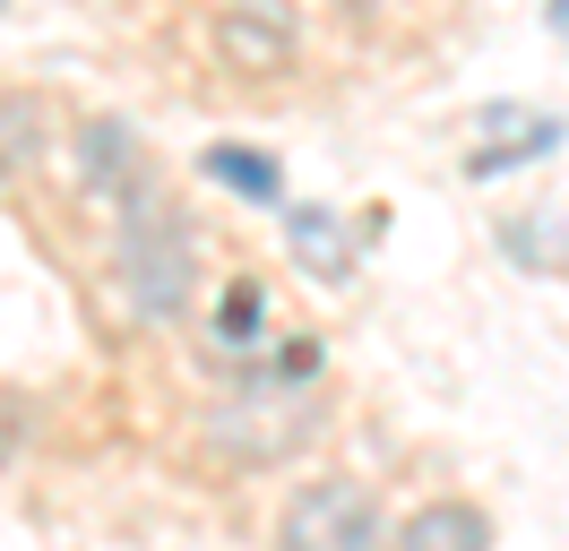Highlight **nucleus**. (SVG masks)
Instances as JSON below:
<instances>
[{
    "mask_svg": "<svg viewBox=\"0 0 569 551\" xmlns=\"http://www.w3.org/2000/svg\"><path fill=\"white\" fill-rule=\"evenodd\" d=\"M199 172H208L216 190L250 199V207H277V199H284V172L268 164V156H250V147H208V156H199Z\"/></svg>",
    "mask_w": 569,
    "mask_h": 551,
    "instance_id": "nucleus-7",
    "label": "nucleus"
},
{
    "mask_svg": "<svg viewBox=\"0 0 569 551\" xmlns=\"http://www.w3.org/2000/svg\"><path fill=\"white\" fill-rule=\"evenodd\" d=\"M561 121H527V138H509V147H475V156H466V172H475V181H500V172H518V164H535V156H552V147H561Z\"/></svg>",
    "mask_w": 569,
    "mask_h": 551,
    "instance_id": "nucleus-8",
    "label": "nucleus"
},
{
    "mask_svg": "<svg viewBox=\"0 0 569 551\" xmlns=\"http://www.w3.org/2000/svg\"><path fill=\"white\" fill-rule=\"evenodd\" d=\"M389 551H492V517L475 500H423V509L397 517Z\"/></svg>",
    "mask_w": 569,
    "mask_h": 551,
    "instance_id": "nucleus-5",
    "label": "nucleus"
},
{
    "mask_svg": "<svg viewBox=\"0 0 569 551\" xmlns=\"http://www.w3.org/2000/svg\"><path fill=\"white\" fill-rule=\"evenodd\" d=\"M277 216H284V241H293V259L320 276V284L355 276V233H346L328 207H277Z\"/></svg>",
    "mask_w": 569,
    "mask_h": 551,
    "instance_id": "nucleus-6",
    "label": "nucleus"
},
{
    "mask_svg": "<svg viewBox=\"0 0 569 551\" xmlns=\"http://www.w3.org/2000/svg\"><path fill=\"white\" fill-rule=\"evenodd\" d=\"M208 43L233 78H284L302 61V18H293V0H216Z\"/></svg>",
    "mask_w": 569,
    "mask_h": 551,
    "instance_id": "nucleus-4",
    "label": "nucleus"
},
{
    "mask_svg": "<svg viewBox=\"0 0 569 551\" xmlns=\"http://www.w3.org/2000/svg\"><path fill=\"white\" fill-rule=\"evenodd\" d=\"M543 18H552V34H569V0H552V9H543Z\"/></svg>",
    "mask_w": 569,
    "mask_h": 551,
    "instance_id": "nucleus-9",
    "label": "nucleus"
},
{
    "mask_svg": "<svg viewBox=\"0 0 569 551\" xmlns=\"http://www.w3.org/2000/svg\"><path fill=\"white\" fill-rule=\"evenodd\" d=\"M389 509H380V491L362 474H311L284 491L277 525H268V543L277 551H389Z\"/></svg>",
    "mask_w": 569,
    "mask_h": 551,
    "instance_id": "nucleus-2",
    "label": "nucleus"
},
{
    "mask_svg": "<svg viewBox=\"0 0 569 551\" xmlns=\"http://www.w3.org/2000/svg\"><path fill=\"white\" fill-rule=\"evenodd\" d=\"M112 293L139 328H173L199 302V224L164 181H139L112 207Z\"/></svg>",
    "mask_w": 569,
    "mask_h": 551,
    "instance_id": "nucleus-1",
    "label": "nucleus"
},
{
    "mask_svg": "<svg viewBox=\"0 0 569 551\" xmlns=\"http://www.w3.org/2000/svg\"><path fill=\"white\" fill-rule=\"evenodd\" d=\"M337 9H380V0H337Z\"/></svg>",
    "mask_w": 569,
    "mask_h": 551,
    "instance_id": "nucleus-10",
    "label": "nucleus"
},
{
    "mask_svg": "<svg viewBox=\"0 0 569 551\" xmlns=\"http://www.w3.org/2000/svg\"><path fill=\"white\" fill-rule=\"evenodd\" d=\"M0 9H9V0H0Z\"/></svg>",
    "mask_w": 569,
    "mask_h": 551,
    "instance_id": "nucleus-11",
    "label": "nucleus"
},
{
    "mask_svg": "<svg viewBox=\"0 0 569 551\" xmlns=\"http://www.w3.org/2000/svg\"><path fill=\"white\" fill-rule=\"evenodd\" d=\"M61 156H70V190L96 207H121L139 181H156V156H147V138L121 121V112H87L61 130Z\"/></svg>",
    "mask_w": 569,
    "mask_h": 551,
    "instance_id": "nucleus-3",
    "label": "nucleus"
}]
</instances>
